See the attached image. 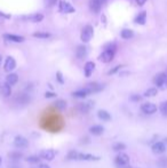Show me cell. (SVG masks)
<instances>
[{
    "label": "cell",
    "instance_id": "2",
    "mask_svg": "<svg viewBox=\"0 0 167 168\" xmlns=\"http://www.w3.org/2000/svg\"><path fill=\"white\" fill-rule=\"evenodd\" d=\"M116 51H117V46L116 44H109L104 47V51L102 53L101 55V60L103 63H110V62L113 60L115 57V54H116Z\"/></svg>",
    "mask_w": 167,
    "mask_h": 168
},
{
    "label": "cell",
    "instance_id": "22",
    "mask_svg": "<svg viewBox=\"0 0 167 168\" xmlns=\"http://www.w3.org/2000/svg\"><path fill=\"white\" fill-rule=\"evenodd\" d=\"M87 55V48L86 46H84V45H80V46L77 47L76 49V56L78 58H84V57H86Z\"/></svg>",
    "mask_w": 167,
    "mask_h": 168
},
{
    "label": "cell",
    "instance_id": "3",
    "mask_svg": "<svg viewBox=\"0 0 167 168\" xmlns=\"http://www.w3.org/2000/svg\"><path fill=\"white\" fill-rule=\"evenodd\" d=\"M115 163L117 168H128L129 167V156L128 154L120 152L119 154H117V157L115 159Z\"/></svg>",
    "mask_w": 167,
    "mask_h": 168
},
{
    "label": "cell",
    "instance_id": "16",
    "mask_svg": "<svg viewBox=\"0 0 167 168\" xmlns=\"http://www.w3.org/2000/svg\"><path fill=\"white\" fill-rule=\"evenodd\" d=\"M5 39L9 40V41L13 42H23L24 41V37L22 36H19V34H13V33H5L4 34Z\"/></svg>",
    "mask_w": 167,
    "mask_h": 168
},
{
    "label": "cell",
    "instance_id": "10",
    "mask_svg": "<svg viewBox=\"0 0 167 168\" xmlns=\"http://www.w3.org/2000/svg\"><path fill=\"white\" fill-rule=\"evenodd\" d=\"M14 145L19 149H24L29 146V141L22 135H17L14 138Z\"/></svg>",
    "mask_w": 167,
    "mask_h": 168
},
{
    "label": "cell",
    "instance_id": "14",
    "mask_svg": "<svg viewBox=\"0 0 167 168\" xmlns=\"http://www.w3.org/2000/svg\"><path fill=\"white\" fill-rule=\"evenodd\" d=\"M60 10H61L62 13H65V14H70V13H73V12H75V8H73L68 1L62 0V1L60 2Z\"/></svg>",
    "mask_w": 167,
    "mask_h": 168
},
{
    "label": "cell",
    "instance_id": "18",
    "mask_svg": "<svg viewBox=\"0 0 167 168\" xmlns=\"http://www.w3.org/2000/svg\"><path fill=\"white\" fill-rule=\"evenodd\" d=\"M95 70V63L94 62H87L86 64H85V75H86L87 78H89L92 75H93V72Z\"/></svg>",
    "mask_w": 167,
    "mask_h": 168
},
{
    "label": "cell",
    "instance_id": "41",
    "mask_svg": "<svg viewBox=\"0 0 167 168\" xmlns=\"http://www.w3.org/2000/svg\"><path fill=\"white\" fill-rule=\"evenodd\" d=\"M38 168H50V167H49L48 165H46V163H40Z\"/></svg>",
    "mask_w": 167,
    "mask_h": 168
},
{
    "label": "cell",
    "instance_id": "15",
    "mask_svg": "<svg viewBox=\"0 0 167 168\" xmlns=\"http://www.w3.org/2000/svg\"><path fill=\"white\" fill-rule=\"evenodd\" d=\"M12 94V87L6 82H1L0 84V95L4 97H8Z\"/></svg>",
    "mask_w": 167,
    "mask_h": 168
},
{
    "label": "cell",
    "instance_id": "37",
    "mask_svg": "<svg viewBox=\"0 0 167 168\" xmlns=\"http://www.w3.org/2000/svg\"><path fill=\"white\" fill-rule=\"evenodd\" d=\"M56 78H57V81L60 84H64V79H63V75L61 72H57L56 73Z\"/></svg>",
    "mask_w": 167,
    "mask_h": 168
},
{
    "label": "cell",
    "instance_id": "26",
    "mask_svg": "<svg viewBox=\"0 0 167 168\" xmlns=\"http://www.w3.org/2000/svg\"><path fill=\"white\" fill-rule=\"evenodd\" d=\"M26 19H29V21L33 22V23H38V22H41L43 19V15L40 14V13H37V14L30 15L29 17H26Z\"/></svg>",
    "mask_w": 167,
    "mask_h": 168
},
{
    "label": "cell",
    "instance_id": "11",
    "mask_svg": "<svg viewBox=\"0 0 167 168\" xmlns=\"http://www.w3.org/2000/svg\"><path fill=\"white\" fill-rule=\"evenodd\" d=\"M93 107H94V102H92V101H87V102H84V103H79V104L77 105L78 111L81 112V113H88V112L91 111Z\"/></svg>",
    "mask_w": 167,
    "mask_h": 168
},
{
    "label": "cell",
    "instance_id": "7",
    "mask_svg": "<svg viewBox=\"0 0 167 168\" xmlns=\"http://www.w3.org/2000/svg\"><path fill=\"white\" fill-rule=\"evenodd\" d=\"M157 105L153 104L151 102H147V103H143L141 105V111L143 112L144 114H153L157 112Z\"/></svg>",
    "mask_w": 167,
    "mask_h": 168
},
{
    "label": "cell",
    "instance_id": "35",
    "mask_svg": "<svg viewBox=\"0 0 167 168\" xmlns=\"http://www.w3.org/2000/svg\"><path fill=\"white\" fill-rule=\"evenodd\" d=\"M130 101H133V102H140L141 100H142V96H140V95H132L130 97H129Z\"/></svg>",
    "mask_w": 167,
    "mask_h": 168
},
{
    "label": "cell",
    "instance_id": "28",
    "mask_svg": "<svg viewBox=\"0 0 167 168\" xmlns=\"http://www.w3.org/2000/svg\"><path fill=\"white\" fill-rule=\"evenodd\" d=\"M158 93V89L156 87H151V88L147 89L145 92H144V96L145 97H153V96H156Z\"/></svg>",
    "mask_w": 167,
    "mask_h": 168
},
{
    "label": "cell",
    "instance_id": "32",
    "mask_svg": "<svg viewBox=\"0 0 167 168\" xmlns=\"http://www.w3.org/2000/svg\"><path fill=\"white\" fill-rule=\"evenodd\" d=\"M8 157H9V159H12V160H19V159L23 157V154L21 153V152H10V153L8 154Z\"/></svg>",
    "mask_w": 167,
    "mask_h": 168
},
{
    "label": "cell",
    "instance_id": "21",
    "mask_svg": "<svg viewBox=\"0 0 167 168\" xmlns=\"http://www.w3.org/2000/svg\"><path fill=\"white\" fill-rule=\"evenodd\" d=\"M97 117L102 121H110L111 120V114L106 110H99L97 111Z\"/></svg>",
    "mask_w": 167,
    "mask_h": 168
},
{
    "label": "cell",
    "instance_id": "36",
    "mask_svg": "<svg viewBox=\"0 0 167 168\" xmlns=\"http://www.w3.org/2000/svg\"><path fill=\"white\" fill-rule=\"evenodd\" d=\"M56 1L57 0H45V4L47 7H53V6L56 4Z\"/></svg>",
    "mask_w": 167,
    "mask_h": 168
},
{
    "label": "cell",
    "instance_id": "33",
    "mask_svg": "<svg viewBox=\"0 0 167 168\" xmlns=\"http://www.w3.org/2000/svg\"><path fill=\"white\" fill-rule=\"evenodd\" d=\"M159 111L162 112V116H167V101L160 103V105H159Z\"/></svg>",
    "mask_w": 167,
    "mask_h": 168
},
{
    "label": "cell",
    "instance_id": "20",
    "mask_svg": "<svg viewBox=\"0 0 167 168\" xmlns=\"http://www.w3.org/2000/svg\"><path fill=\"white\" fill-rule=\"evenodd\" d=\"M17 81H19V75L16 73H9L6 77V84H8L10 87L17 84Z\"/></svg>",
    "mask_w": 167,
    "mask_h": 168
},
{
    "label": "cell",
    "instance_id": "43",
    "mask_svg": "<svg viewBox=\"0 0 167 168\" xmlns=\"http://www.w3.org/2000/svg\"><path fill=\"white\" fill-rule=\"evenodd\" d=\"M1 61H2V56L0 55V64H1Z\"/></svg>",
    "mask_w": 167,
    "mask_h": 168
},
{
    "label": "cell",
    "instance_id": "42",
    "mask_svg": "<svg viewBox=\"0 0 167 168\" xmlns=\"http://www.w3.org/2000/svg\"><path fill=\"white\" fill-rule=\"evenodd\" d=\"M81 142H82V143H84V142H86V143H88V142H89V140H88V137H84V138H81Z\"/></svg>",
    "mask_w": 167,
    "mask_h": 168
},
{
    "label": "cell",
    "instance_id": "25",
    "mask_svg": "<svg viewBox=\"0 0 167 168\" xmlns=\"http://www.w3.org/2000/svg\"><path fill=\"white\" fill-rule=\"evenodd\" d=\"M53 105H54V107H56L57 110H60V111H63V110L67 109V102L64 100H56L55 102L53 103Z\"/></svg>",
    "mask_w": 167,
    "mask_h": 168
},
{
    "label": "cell",
    "instance_id": "30",
    "mask_svg": "<svg viewBox=\"0 0 167 168\" xmlns=\"http://www.w3.org/2000/svg\"><path fill=\"white\" fill-rule=\"evenodd\" d=\"M125 149H126V144L123 143V142H117V143L112 145V150L113 151H123Z\"/></svg>",
    "mask_w": 167,
    "mask_h": 168
},
{
    "label": "cell",
    "instance_id": "8",
    "mask_svg": "<svg viewBox=\"0 0 167 168\" xmlns=\"http://www.w3.org/2000/svg\"><path fill=\"white\" fill-rule=\"evenodd\" d=\"M106 0H89V9L95 13L99 14L102 9V6L104 5V2Z\"/></svg>",
    "mask_w": 167,
    "mask_h": 168
},
{
    "label": "cell",
    "instance_id": "1",
    "mask_svg": "<svg viewBox=\"0 0 167 168\" xmlns=\"http://www.w3.org/2000/svg\"><path fill=\"white\" fill-rule=\"evenodd\" d=\"M67 159L68 160H82V161H99L101 157L91 153H82V152H78V151L72 150L68 153Z\"/></svg>",
    "mask_w": 167,
    "mask_h": 168
},
{
    "label": "cell",
    "instance_id": "5",
    "mask_svg": "<svg viewBox=\"0 0 167 168\" xmlns=\"http://www.w3.org/2000/svg\"><path fill=\"white\" fill-rule=\"evenodd\" d=\"M94 36V29L92 25H86L84 30L81 31V36H80V39L82 42H88L91 41V39L93 38Z\"/></svg>",
    "mask_w": 167,
    "mask_h": 168
},
{
    "label": "cell",
    "instance_id": "9",
    "mask_svg": "<svg viewBox=\"0 0 167 168\" xmlns=\"http://www.w3.org/2000/svg\"><path fill=\"white\" fill-rule=\"evenodd\" d=\"M55 156H56V151H55V150H53V149L43 150V151L39 153L40 159L47 160V161H52V160H54Z\"/></svg>",
    "mask_w": 167,
    "mask_h": 168
},
{
    "label": "cell",
    "instance_id": "31",
    "mask_svg": "<svg viewBox=\"0 0 167 168\" xmlns=\"http://www.w3.org/2000/svg\"><path fill=\"white\" fill-rule=\"evenodd\" d=\"M25 160L30 163H40V157L39 156H29Z\"/></svg>",
    "mask_w": 167,
    "mask_h": 168
},
{
    "label": "cell",
    "instance_id": "24",
    "mask_svg": "<svg viewBox=\"0 0 167 168\" xmlns=\"http://www.w3.org/2000/svg\"><path fill=\"white\" fill-rule=\"evenodd\" d=\"M120 37L123 39H130L134 37V31L130 29H123L120 32Z\"/></svg>",
    "mask_w": 167,
    "mask_h": 168
},
{
    "label": "cell",
    "instance_id": "45",
    "mask_svg": "<svg viewBox=\"0 0 167 168\" xmlns=\"http://www.w3.org/2000/svg\"><path fill=\"white\" fill-rule=\"evenodd\" d=\"M9 168H17L16 166H13V167H9Z\"/></svg>",
    "mask_w": 167,
    "mask_h": 168
},
{
    "label": "cell",
    "instance_id": "6",
    "mask_svg": "<svg viewBox=\"0 0 167 168\" xmlns=\"http://www.w3.org/2000/svg\"><path fill=\"white\" fill-rule=\"evenodd\" d=\"M104 88V86L101 84H97V82H89V84H87L84 89L87 92V94L89 95V94H94V93H99L101 90H103Z\"/></svg>",
    "mask_w": 167,
    "mask_h": 168
},
{
    "label": "cell",
    "instance_id": "23",
    "mask_svg": "<svg viewBox=\"0 0 167 168\" xmlns=\"http://www.w3.org/2000/svg\"><path fill=\"white\" fill-rule=\"evenodd\" d=\"M145 21H147V12H141L140 14L136 15V17L134 19V22L137 24H141V25H143L145 24Z\"/></svg>",
    "mask_w": 167,
    "mask_h": 168
},
{
    "label": "cell",
    "instance_id": "13",
    "mask_svg": "<svg viewBox=\"0 0 167 168\" xmlns=\"http://www.w3.org/2000/svg\"><path fill=\"white\" fill-rule=\"evenodd\" d=\"M151 149H152V152L155 154H162L166 151V145L164 142H156L151 146Z\"/></svg>",
    "mask_w": 167,
    "mask_h": 168
},
{
    "label": "cell",
    "instance_id": "27",
    "mask_svg": "<svg viewBox=\"0 0 167 168\" xmlns=\"http://www.w3.org/2000/svg\"><path fill=\"white\" fill-rule=\"evenodd\" d=\"M87 95H88V94H87V92L84 88L79 89V90H76V92L72 93V96H75V97H77V98H85Z\"/></svg>",
    "mask_w": 167,
    "mask_h": 168
},
{
    "label": "cell",
    "instance_id": "39",
    "mask_svg": "<svg viewBox=\"0 0 167 168\" xmlns=\"http://www.w3.org/2000/svg\"><path fill=\"white\" fill-rule=\"evenodd\" d=\"M147 1H148V0H136V4H137L138 6H143Z\"/></svg>",
    "mask_w": 167,
    "mask_h": 168
},
{
    "label": "cell",
    "instance_id": "12",
    "mask_svg": "<svg viewBox=\"0 0 167 168\" xmlns=\"http://www.w3.org/2000/svg\"><path fill=\"white\" fill-rule=\"evenodd\" d=\"M15 68H16V61H15V58L12 57V56H8L6 58L5 64H4V70L6 72H10V71L14 70Z\"/></svg>",
    "mask_w": 167,
    "mask_h": 168
},
{
    "label": "cell",
    "instance_id": "34",
    "mask_svg": "<svg viewBox=\"0 0 167 168\" xmlns=\"http://www.w3.org/2000/svg\"><path fill=\"white\" fill-rule=\"evenodd\" d=\"M121 68H123V65H116L113 69H111V70L108 72V75H115V73H117L118 71H120L121 70Z\"/></svg>",
    "mask_w": 167,
    "mask_h": 168
},
{
    "label": "cell",
    "instance_id": "4",
    "mask_svg": "<svg viewBox=\"0 0 167 168\" xmlns=\"http://www.w3.org/2000/svg\"><path fill=\"white\" fill-rule=\"evenodd\" d=\"M153 82L155 85L157 86L159 89H162V90H165L167 89V75L166 73H158L155 78H153Z\"/></svg>",
    "mask_w": 167,
    "mask_h": 168
},
{
    "label": "cell",
    "instance_id": "40",
    "mask_svg": "<svg viewBox=\"0 0 167 168\" xmlns=\"http://www.w3.org/2000/svg\"><path fill=\"white\" fill-rule=\"evenodd\" d=\"M0 16H1V17H4V19H9L10 17H12L10 15H8V14H4V13H1V12H0Z\"/></svg>",
    "mask_w": 167,
    "mask_h": 168
},
{
    "label": "cell",
    "instance_id": "44",
    "mask_svg": "<svg viewBox=\"0 0 167 168\" xmlns=\"http://www.w3.org/2000/svg\"><path fill=\"white\" fill-rule=\"evenodd\" d=\"M1 163H2V159H1V157H0V165H1Z\"/></svg>",
    "mask_w": 167,
    "mask_h": 168
},
{
    "label": "cell",
    "instance_id": "29",
    "mask_svg": "<svg viewBox=\"0 0 167 168\" xmlns=\"http://www.w3.org/2000/svg\"><path fill=\"white\" fill-rule=\"evenodd\" d=\"M32 36H33L34 38H38V39H48V38L50 37V33L40 32V31H38V32H34Z\"/></svg>",
    "mask_w": 167,
    "mask_h": 168
},
{
    "label": "cell",
    "instance_id": "19",
    "mask_svg": "<svg viewBox=\"0 0 167 168\" xmlns=\"http://www.w3.org/2000/svg\"><path fill=\"white\" fill-rule=\"evenodd\" d=\"M103 131H104V128H103V126H101V125H94V126L89 127V133L94 136L102 135Z\"/></svg>",
    "mask_w": 167,
    "mask_h": 168
},
{
    "label": "cell",
    "instance_id": "17",
    "mask_svg": "<svg viewBox=\"0 0 167 168\" xmlns=\"http://www.w3.org/2000/svg\"><path fill=\"white\" fill-rule=\"evenodd\" d=\"M15 102L19 104H28L30 102V96L25 93H21L15 97Z\"/></svg>",
    "mask_w": 167,
    "mask_h": 168
},
{
    "label": "cell",
    "instance_id": "38",
    "mask_svg": "<svg viewBox=\"0 0 167 168\" xmlns=\"http://www.w3.org/2000/svg\"><path fill=\"white\" fill-rule=\"evenodd\" d=\"M45 97L46 98H53V97H56V94L53 93V92H46L45 93Z\"/></svg>",
    "mask_w": 167,
    "mask_h": 168
}]
</instances>
